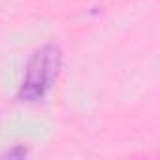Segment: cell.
<instances>
[{
    "label": "cell",
    "mask_w": 160,
    "mask_h": 160,
    "mask_svg": "<svg viewBox=\"0 0 160 160\" xmlns=\"http://www.w3.org/2000/svg\"><path fill=\"white\" fill-rule=\"evenodd\" d=\"M60 62H62V55L57 45L40 47L28 60L25 79L19 89V98L25 102L40 100L57 79Z\"/></svg>",
    "instance_id": "1"
}]
</instances>
